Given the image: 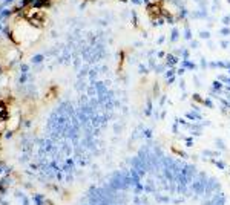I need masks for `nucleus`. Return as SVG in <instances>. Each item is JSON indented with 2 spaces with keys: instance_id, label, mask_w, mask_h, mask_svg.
<instances>
[{
  "instance_id": "obj_2",
  "label": "nucleus",
  "mask_w": 230,
  "mask_h": 205,
  "mask_svg": "<svg viewBox=\"0 0 230 205\" xmlns=\"http://www.w3.org/2000/svg\"><path fill=\"white\" fill-rule=\"evenodd\" d=\"M8 118V112H6V106L3 101H0V121H5Z\"/></svg>"
},
{
  "instance_id": "obj_1",
  "label": "nucleus",
  "mask_w": 230,
  "mask_h": 205,
  "mask_svg": "<svg viewBox=\"0 0 230 205\" xmlns=\"http://www.w3.org/2000/svg\"><path fill=\"white\" fill-rule=\"evenodd\" d=\"M12 12H14V11L11 8H5L2 12H0V23H3V20H6L8 17H11Z\"/></svg>"
},
{
  "instance_id": "obj_3",
  "label": "nucleus",
  "mask_w": 230,
  "mask_h": 205,
  "mask_svg": "<svg viewBox=\"0 0 230 205\" xmlns=\"http://www.w3.org/2000/svg\"><path fill=\"white\" fill-rule=\"evenodd\" d=\"M12 2H14V0H2V2H0V12H2L5 8H8V5L12 3Z\"/></svg>"
},
{
  "instance_id": "obj_4",
  "label": "nucleus",
  "mask_w": 230,
  "mask_h": 205,
  "mask_svg": "<svg viewBox=\"0 0 230 205\" xmlns=\"http://www.w3.org/2000/svg\"><path fill=\"white\" fill-rule=\"evenodd\" d=\"M41 60V55H35V57H32V61H40Z\"/></svg>"
}]
</instances>
